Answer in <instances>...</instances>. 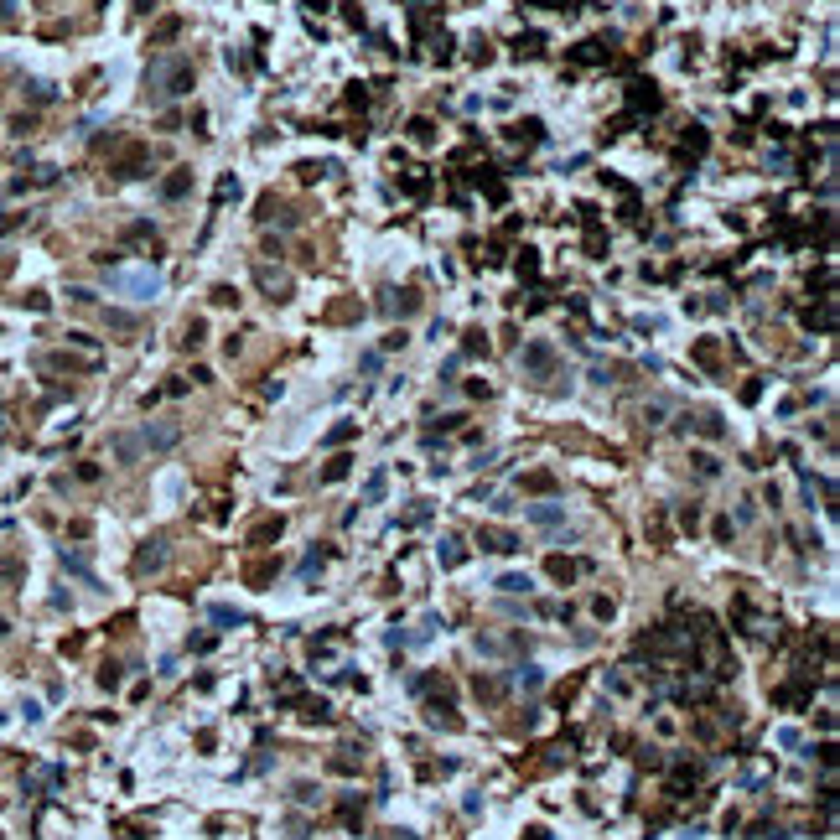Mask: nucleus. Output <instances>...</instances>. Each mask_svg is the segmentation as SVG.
Returning <instances> with one entry per match:
<instances>
[{
  "label": "nucleus",
  "mask_w": 840,
  "mask_h": 840,
  "mask_svg": "<svg viewBox=\"0 0 840 840\" xmlns=\"http://www.w3.org/2000/svg\"><path fill=\"white\" fill-rule=\"evenodd\" d=\"M519 275H524V280H535V275H540V260H535V249H524V260H519Z\"/></svg>",
  "instance_id": "37"
},
{
  "label": "nucleus",
  "mask_w": 840,
  "mask_h": 840,
  "mask_svg": "<svg viewBox=\"0 0 840 840\" xmlns=\"http://www.w3.org/2000/svg\"><path fill=\"white\" fill-rule=\"evenodd\" d=\"M322 560H327L322 550H312V555H306V560H301V581H306V576H312V571H316V566H322Z\"/></svg>",
  "instance_id": "45"
},
{
  "label": "nucleus",
  "mask_w": 840,
  "mask_h": 840,
  "mask_svg": "<svg viewBox=\"0 0 840 840\" xmlns=\"http://www.w3.org/2000/svg\"><path fill=\"white\" fill-rule=\"evenodd\" d=\"M695 358H700L705 368H716V342H695Z\"/></svg>",
  "instance_id": "39"
},
{
  "label": "nucleus",
  "mask_w": 840,
  "mask_h": 840,
  "mask_svg": "<svg viewBox=\"0 0 840 840\" xmlns=\"http://www.w3.org/2000/svg\"><path fill=\"white\" fill-rule=\"evenodd\" d=\"M514 685L519 690H540L545 685V669H540V664H519V669H514Z\"/></svg>",
  "instance_id": "20"
},
{
  "label": "nucleus",
  "mask_w": 840,
  "mask_h": 840,
  "mask_svg": "<svg viewBox=\"0 0 840 840\" xmlns=\"http://www.w3.org/2000/svg\"><path fill=\"white\" fill-rule=\"evenodd\" d=\"M540 52H545V36H540V32H524V36L514 42V58H540Z\"/></svg>",
  "instance_id": "25"
},
{
  "label": "nucleus",
  "mask_w": 840,
  "mask_h": 840,
  "mask_svg": "<svg viewBox=\"0 0 840 840\" xmlns=\"http://www.w3.org/2000/svg\"><path fill=\"white\" fill-rule=\"evenodd\" d=\"M519 488H524V493H555V472H545V467H540V472H524Z\"/></svg>",
  "instance_id": "19"
},
{
  "label": "nucleus",
  "mask_w": 840,
  "mask_h": 840,
  "mask_svg": "<svg viewBox=\"0 0 840 840\" xmlns=\"http://www.w3.org/2000/svg\"><path fill=\"white\" fill-rule=\"evenodd\" d=\"M255 280H260V291L270 301H291V275L286 270H270V265H255Z\"/></svg>",
  "instance_id": "6"
},
{
  "label": "nucleus",
  "mask_w": 840,
  "mask_h": 840,
  "mask_svg": "<svg viewBox=\"0 0 840 840\" xmlns=\"http://www.w3.org/2000/svg\"><path fill=\"white\" fill-rule=\"evenodd\" d=\"M6 16H16V0H0V21Z\"/></svg>",
  "instance_id": "50"
},
{
  "label": "nucleus",
  "mask_w": 840,
  "mask_h": 840,
  "mask_svg": "<svg viewBox=\"0 0 840 840\" xmlns=\"http://www.w3.org/2000/svg\"><path fill=\"white\" fill-rule=\"evenodd\" d=\"M592 618H602V622L612 618V596H596V602H592Z\"/></svg>",
  "instance_id": "46"
},
{
  "label": "nucleus",
  "mask_w": 840,
  "mask_h": 840,
  "mask_svg": "<svg viewBox=\"0 0 840 840\" xmlns=\"http://www.w3.org/2000/svg\"><path fill=\"white\" fill-rule=\"evenodd\" d=\"M700 783V768L695 763H674V773H669V794L674 799H685V789H695Z\"/></svg>",
  "instance_id": "13"
},
{
  "label": "nucleus",
  "mask_w": 840,
  "mask_h": 840,
  "mask_svg": "<svg viewBox=\"0 0 840 840\" xmlns=\"http://www.w3.org/2000/svg\"><path fill=\"white\" fill-rule=\"evenodd\" d=\"M177 32H182V21H177V16H166V21H161V26L151 32V42H171Z\"/></svg>",
  "instance_id": "34"
},
{
  "label": "nucleus",
  "mask_w": 840,
  "mask_h": 840,
  "mask_svg": "<svg viewBox=\"0 0 840 840\" xmlns=\"http://www.w3.org/2000/svg\"><path fill=\"white\" fill-rule=\"evenodd\" d=\"M628 104H633V109H659V88H653V84H644V78H638V84L628 88Z\"/></svg>",
  "instance_id": "17"
},
{
  "label": "nucleus",
  "mask_w": 840,
  "mask_h": 840,
  "mask_svg": "<svg viewBox=\"0 0 840 840\" xmlns=\"http://www.w3.org/2000/svg\"><path fill=\"white\" fill-rule=\"evenodd\" d=\"M16 223H21V213H0V234H11Z\"/></svg>",
  "instance_id": "49"
},
{
  "label": "nucleus",
  "mask_w": 840,
  "mask_h": 840,
  "mask_svg": "<svg viewBox=\"0 0 840 840\" xmlns=\"http://www.w3.org/2000/svg\"><path fill=\"white\" fill-rule=\"evenodd\" d=\"M0 420H6V405H0Z\"/></svg>",
  "instance_id": "51"
},
{
  "label": "nucleus",
  "mask_w": 840,
  "mask_h": 840,
  "mask_svg": "<svg viewBox=\"0 0 840 840\" xmlns=\"http://www.w3.org/2000/svg\"><path fill=\"white\" fill-rule=\"evenodd\" d=\"M436 555H441V566H446V571H457L462 560H467V550H462V540H457V535H441V545H436Z\"/></svg>",
  "instance_id": "16"
},
{
  "label": "nucleus",
  "mask_w": 840,
  "mask_h": 840,
  "mask_svg": "<svg viewBox=\"0 0 840 840\" xmlns=\"http://www.w3.org/2000/svg\"><path fill=\"white\" fill-rule=\"evenodd\" d=\"M109 327L114 332H130V327H135V316H130V312H109Z\"/></svg>",
  "instance_id": "42"
},
{
  "label": "nucleus",
  "mask_w": 840,
  "mask_h": 840,
  "mask_svg": "<svg viewBox=\"0 0 840 840\" xmlns=\"http://www.w3.org/2000/svg\"><path fill=\"white\" fill-rule=\"evenodd\" d=\"M467 353H488V332L483 327H467V342H462Z\"/></svg>",
  "instance_id": "32"
},
{
  "label": "nucleus",
  "mask_w": 840,
  "mask_h": 840,
  "mask_svg": "<svg viewBox=\"0 0 840 840\" xmlns=\"http://www.w3.org/2000/svg\"><path fill=\"white\" fill-rule=\"evenodd\" d=\"M571 58H576V62H607V42H602V36H592V42H581Z\"/></svg>",
  "instance_id": "21"
},
{
  "label": "nucleus",
  "mask_w": 840,
  "mask_h": 840,
  "mask_svg": "<svg viewBox=\"0 0 840 840\" xmlns=\"http://www.w3.org/2000/svg\"><path fill=\"white\" fill-rule=\"evenodd\" d=\"M161 566H166V540L156 535V540H145L140 550H135V576H156Z\"/></svg>",
  "instance_id": "4"
},
{
  "label": "nucleus",
  "mask_w": 840,
  "mask_h": 840,
  "mask_svg": "<svg viewBox=\"0 0 840 840\" xmlns=\"http://www.w3.org/2000/svg\"><path fill=\"white\" fill-rule=\"evenodd\" d=\"M529 586H535V581H529V576H519V571H509V576H498V592H529Z\"/></svg>",
  "instance_id": "29"
},
{
  "label": "nucleus",
  "mask_w": 840,
  "mask_h": 840,
  "mask_svg": "<svg viewBox=\"0 0 840 840\" xmlns=\"http://www.w3.org/2000/svg\"><path fill=\"white\" fill-rule=\"evenodd\" d=\"M208 342V322H187V348H203Z\"/></svg>",
  "instance_id": "36"
},
{
  "label": "nucleus",
  "mask_w": 840,
  "mask_h": 840,
  "mask_svg": "<svg viewBox=\"0 0 840 840\" xmlns=\"http://www.w3.org/2000/svg\"><path fill=\"white\" fill-rule=\"evenodd\" d=\"M695 431H700V436H711V441H721V436H726V420L716 415V410H705V415L695 420Z\"/></svg>",
  "instance_id": "24"
},
{
  "label": "nucleus",
  "mask_w": 840,
  "mask_h": 840,
  "mask_svg": "<svg viewBox=\"0 0 840 840\" xmlns=\"http://www.w3.org/2000/svg\"><path fill=\"white\" fill-rule=\"evenodd\" d=\"M705 151V130L700 125H690V135H685V156H700Z\"/></svg>",
  "instance_id": "35"
},
{
  "label": "nucleus",
  "mask_w": 840,
  "mask_h": 840,
  "mask_svg": "<svg viewBox=\"0 0 840 840\" xmlns=\"http://www.w3.org/2000/svg\"><path fill=\"white\" fill-rule=\"evenodd\" d=\"M187 192H192V171H187V166H177V171H171V177L161 182V197H166V203H182Z\"/></svg>",
  "instance_id": "12"
},
{
  "label": "nucleus",
  "mask_w": 840,
  "mask_h": 840,
  "mask_svg": "<svg viewBox=\"0 0 840 840\" xmlns=\"http://www.w3.org/2000/svg\"><path fill=\"white\" fill-rule=\"evenodd\" d=\"M524 519H529V524H540V529H555L560 519H566V509L545 498V503H524Z\"/></svg>",
  "instance_id": "9"
},
{
  "label": "nucleus",
  "mask_w": 840,
  "mask_h": 840,
  "mask_svg": "<svg viewBox=\"0 0 840 840\" xmlns=\"http://www.w3.org/2000/svg\"><path fill=\"white\" fill-rule=\"evenodd\" d=\"M99 685H104V690L119 685V664H104V669H99Z\"/></svg>",
  "instance_id": "40"
},
{
  "label": "nucleus",
  "mask_w": 840,
  "mask_h": 840,
  "mask_svg": "<svg viewBox=\"0 0 840 840\" xmlns=\"http://www.w3.org/2000/svg\"><path fill=\"white\" fill-rule=\"evenodd\" d=\"M353 436H358V425L342 420V425H332V431H327V446H342V441H353Z\"/></svg>",
  "instance_id": "31"
},
{
  "label": "nucleus",
  "mask_w": 840,
  "mask_h": 840,
  "mask_svg": "<svg viewBox=\"0 0 840 840\" xmlns=\"http://www.w3.org/2000/svg\"><path fill=\"white\" fill-rule=\"evenodd\" d=\"M187 88H192V58H156L145 68V99L151 104H166Z\"/></svg>",
  "instance_id": "1"
},
{
  "label": "nucleus",
  "mask_w": 840,
  "mask_h": 840,
  "mask_svg": "<svg viewBox=\"0 0 840 840\" xmlns=\"http://www.w3.org/2000/svg\"><path fill=\"white\" fill-rule=\"evenodd\" d=\"M213 622H218V628H239V622H244V612H234V607H213Z\"/></svg>",
  "instance_id": "33"
},
{
  "label": "nucleus",
  "mask_w": 840,
  "mask_h": 840,
  "mask_svg": "<svg viewBox=\"0 0 840 840\" xmlns=\"http://www.w3.org/2000/svg\"><path fill=\"white\" fill-rule=\"evenodd\" d=\"M114 171H119V177H145V151H130Z\"/></svg>",
  "instance_id": "27"
},
{
  "label": "nucleus",
  "mask_w": 840,
  "mask_h": 840,
  "mask_svg": "<svg viewBox=\"0 0 840 840\" xmlns=\"http://www.w3.org/2000/svg\"><path fill=\"white\" fill-rule=\"evenodd\" d=\"M804 327H809V332H835V296H825L820 312L809 306V312H804Z\"/></svg>",
  "instance_id": "10"
},
{
  "label": "nucleus",
  "mask_w": 840,
  "mask_h": 840,
  "mask_svg": "<svg viewBox=\"0 0 840 840\" xmlns=\"http://www.w3.org/2000/svg\"><path fill=\"white\" fill-rule=\"evenodd\" d=\"M229 197H239V182H234V177H223V182H218V208L229 203Z\"/></svg>",
  "instance_id": "41"
},
{
  "label": "nucleus",
  "mask_w": 840,
  "mask_h": 840,
  "mask_svg": "<svg viewBox=\"0 0 840 840\" xmlns=\"http://www.w3.org/2000/svg\"><path fill=\"white\" fill-rule=\"evenodd\" d=\"M140 451H145L140 436H130V431H125V436H114V462H125V467H130V462H140Z\"/></svg>",
  "instance_id": "15"
},
{
  "label": "nucleus",
  "mask_w": 840,
  "mask_h": 840,
  "mask_svg": "<svg viewBox=\"0 0 840 840\" xmlns=\"http://www.w3.org/2000/svg\"><path fill=\"white\" fill-rule=\"evenodd\" d=\"M109 291H125V296L135 301H151L156 291H161V275L145 265V270H109Z\"/></svg>",
  "instance_id": "2"
},
{
  "label": "nucleus",
  "mask_w": 840,
  "mask_h": 840,
  "mask_svg": "<svg viewBox=\"0 0 840 840\" xmlns=\"http://www.w3.org/2000/svg\"><path fill=\"white\" fill-rule=\"evenodd\" d=\"M477 545H483L488 555H514V550H519V535H514V529H493V524H483V529H477Z\"/></svg>",
  "instance_id": "5"
},
{
  "label": "nucleus",
  "mask_w": 840,
  "mask_h": 840,
  "mask_svg": "<svg viewBox=\"0 0 840 840\" xmlns=\"http://www.w3.org/2000/svg\"><path fill=\"white\" fill-rule=\"evenodd\" d=\"M239 296H234V286H213V306H234Z\"/></svg>",
  "instance_id": "38"
},
{
  "label": "nucleus",
  "mask_w": 840,
  "mask_h": 840,
  "mask_svg": "<svg viewBox=\"0 0 840 840\" xmlns=\"http://www.w3.org/2000/svg\"><path fill=\"white\" fill-rule=\"evenodd\" d=\"M68 342H73V348H88V353L99 348V338H88V332H68Z\"/></svg>",
  "instance_id": "43"
},
{
  "label": "nucleus",
  "mask_w": 840,
  "mask_h": 840,
  "mask_svg": "<svg viewBox=\"0 0 840 840\" xmlns=\"http://www.w3.org/2000/svg\"><path fill=\"white\" fill-rule=\"evenodd\" d=\"M348 467H353V457H332V462L322 467V483H342V477H348Z\"/></svg>",
  "instance_id": "26"
},
{
  "label": "nucleus",
  "mask_w": 840,
  "mask_h": 840,
  "mask_svg": "<svg viewBox=\"0 0 840 840\" xmlns=\"http://www.w3.org/2000/svg\"><path fill=\"white\" fill-rule=\"evenodd\" d=\"M384 312H389V316H415L420 312V296H415V291H384Z\"/></svg>",
  "instance_id": "8"
},
{
  "label": "nucleus",
  "mask_w": 840,
  "mask_h": 840,
  "mask_svg": "<svg viewBox=\"0 0 840 840\" xmlns=\"http://www.w3.org/2000/svg\"><path fill=\"white\" fill-rule=\"evenodd\" d=\"M410 140L431 145V140H436V125H431V119H410Z\"/></svg>",
  "instance_id": "30"
},
{
  "label": "nucleus",
  "mask_w": 840,
  "mask_h": 840,
  "mask_svg": "<svg viewBox=\"0 0 840 840\" xmlns=\"http://www.w3.org/2000/svg\"><path fill=\"white\" fill-rule=\"evenodd\" d=\"M509 140H519V145H540V140H545V125H540V119H519V125H509Z\"/></svg>",
  "instance_id": "14"
},
{
  "label": "nucleus",
  "mask_w": 840,
  "mask_h": 840,
  "mask_svg": "<svg viewBox=\"0 0 840 840\" xmlns=\"http://www.w3.org/2000/svg\"><path fill=\"white\" fill-rule=\"evenodd\" d=\"M384 488H389V472H368V483H364V503H384Z\"/></svg>",
  "instance_id": "22"
},
{
  "label": "nucleus",
  "mask_w": 840,
  "mask_h": 840,
  "mask_svg": "<svg viewBox=\"0 0 840 840\" xmlns=\"http://www.w3.org/2000/svg\"><path fill=\"white\" fill-rule=\"evenodd\" d=\"M52 99V84H32V104H47Z\"/></svg>",
  "instance_id": "48"
},
{
  "label": "nucleus",
  "mask_w": 840,
  "mask_h": 840,
  "mask_svg": "<svg viewBox=\"0 0 840 840\" xmlns=\"http://www.w3.org/2000/svg\"><path fill=\"white\" fill-rule=\"evenodd\" d=\"M436 628H441V618H436V612H425V618H420V628H415V633H405V644H431V638H436Z\"/></svg>",
  "instance_id": "23"
},
{
  "label": "nucleus",
  "mask_w": 840,
  "mask_h": 840,
  "mask_svg": "<svg viewBox=\"0 0 840 840\" xmlns=\"http://www.w3.org/2000/svg\"><path fill=\"white\" fill-rule=\"evenodd\" d=\"M177 425H171V420H156V425H145V431H140V441L145 446H151V451H171V446H177Z\"/></svg>",
  "instance_id": "7"
},
{
  "label": "nucleus",
  "mask_w": 840,
  "mask_h": 840,
  "mask_svg": "<svg viewBox=\"0 0 840 840\" xmlns=\"http://www.w3.org/2000/svg\"><path fill=\"white\" fill-rule=\"evenodd\" d=\"M425 721H431V726H446V731H457V726H462V716H451V700L436 695V700H425Z\"/></svg>",
  "instance_id": "11"
},
{
  "label": "nucleus",
  "mask_w": 840,
  "mask_h": 840,
  "mask_svg": "<svg viewBox=\"0 0 840 840\" xmlns=\"http://www.w3.org/2000/svg\"><path fill=\"white\" fill-rule=\"evenodd\" d=\"M545 571H550L555 581H576L581 576V560H566V555H550L545 560Z\"/></svg>",
  "instance_id": "18"
},
{
  "label": "nucleus",
  "mask_w": 840,
  "mask_h": 840,
  "mask_svg": "<svg viewBox=\"0 0 840 840\" xmlns=\"http://www.w3.org/2000/svg\"><path fill=\"white\" fill-rule=\"evenodd\" d=\"M690 462H695V472H700V477H716V472H721V462H716L711 451H690Z\"/></svg>",
  "instance_id": "28"
},
{
  "label": "nucleus",
  "mask_w": 840,
  "mask_h": 840,
  "mask_svg": "<svg viewBox=\"0 0 840 840\" xmlns=\"http://www.w3.org/2000/svg\"><path fill=\"white\" fill-rule=\"evenodd\" d=\"M679 524H685V529L700 524V509H695V503H685V509H679Z\"/></svg>",
  "instance_id": "44"
},
{
  "label": "nucleus",
  "mask_w": 840,
  "mask_h": 840,
  "mask_svg": "<svg viewBox=\"0 0 840 840\" xmlns=\"http://www.w3.org/2000/svg\"><path fill=\"white\" fill-rule=\"evenodd\" d=\"M519 368H524L529 379H550V373L560 368V353H555V342H545V338L524 342V353H519Z\"/></svg>",
  "instance_id": "3"
},
{
  "label": "nucleus",
  "mask_w": 840,
  "mask_h": 840,
  "mask_svg": "<svg viewBox=\"0 0 840 840\" xmlns=\"http://www.w3.org/2000/svg\"><path fill=\"white\" fill-rule=\"evenodd\" d=\"M32 125H36L32 114H16V119H11V130H16V135H32Z\"/></svg>",
  "instance_id": "47"
}]
</instances>
